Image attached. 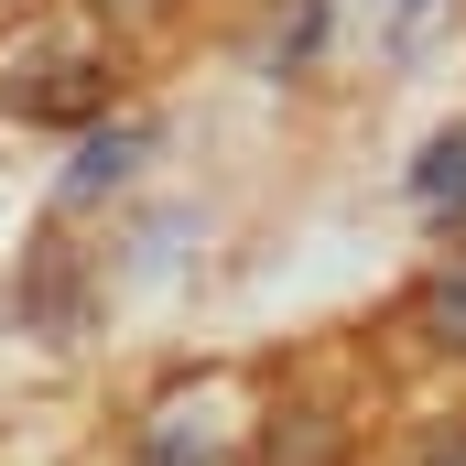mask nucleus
Segmentation results:
<instances>
[{"mask_svg": "<svg viewBox=\"0 0 466 466\" xmlns=\"http://www.w3.org/2000/svg\"><path fill=\"white\" fill-rule=\"evenodd\" d=\"M119 87V44L87 33V11H33L22 33H0V109L22 119H87Z\"/></svg>", "mask_w": 466, "mask_h": 466, "instance_id": "obj_1", "label": "nucleus"}, {"mask_svg": "<svg viewBox=\"0 0 466 466\" xmlns=\"http://www.w3.org/2000/svg\"><path fill=\"white\" fill-rule=\"evenodd\" d=\"M412 326H434V348H456V358H466V260L423 282V304H412Z\"/></svg>", "mask_w": 466, "mask_h": 466, "instance_id": "obj_2", "label": "nucleus"}, {"mask_svg": "<svg viewBox=\"0 0 466 466\" xmlns=\"http://www.w3.org/2000/svg\"><path fill=\"white\" fill-rule=\"evenodd\" d=\"M423 196H434V207L466 196V141H434V152H423Z\"/></svg>", "mask_w": 466, "mask_h": 466, "instance_id": "obj_3", "label": "nucleus"}, {"mask_svg": "<svg viewBox=\"0 0 466 466\" xmlns=\"http://www.w3.org/2000/svg\"><path fill=\"white\" fill-rule=\"evenodd\" d=\"M423 466H466V423H434L423 434Z\"/></svg>", "mask_w": 466, "mask_h": 466, "instance_id": "obj_4", "label": "nucleus"}]
</instances>
